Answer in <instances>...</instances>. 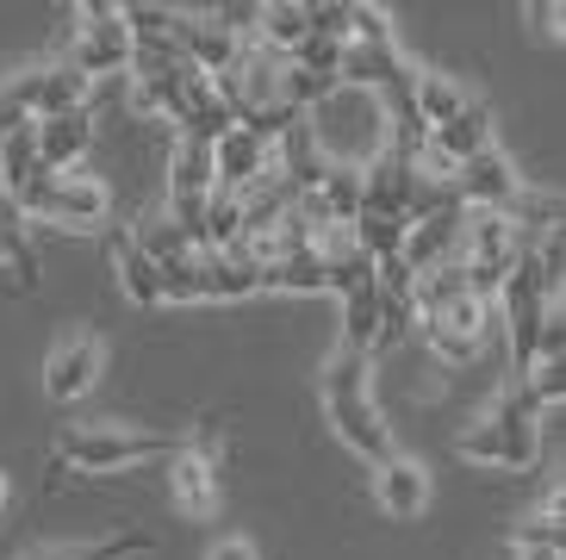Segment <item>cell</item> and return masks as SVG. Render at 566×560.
<instances>
[{
	"instance_id": "4fadbf2b",
	"label": "cell",
	"mask_w": 566,
	"mask_h": 560,
	"mask_svg": "<svg viewBox=\"0 0 566 560\" xmlns=\"http://www.w3.org/2000/svg\"><path fill=\"white\" fill-rule=\"evenodd\" d=\"M430 467L411 462V455H386L380 467H374V505H380L386 517H423L430 511Z\"/></svg>"
},
{
	"instance_id": "7c38bea8",
	"label": "cell",
	"mask_w": 566,
	"mask_h": 560,
	"mask_svg": "<svg viewBox=\"0 0 566 560\" xmlns=\"http://www.w3.org/2000/svg\"><path fill=\"white\" fill-rule=\"evenodd\" d=\"M32 144H38V168L44 175H75L87 156V144H94V118H87V106H75V113H51L32 125Z\"/></svg>"
},
{
	"instance_id": "7402d4cb",
	"label": "cell",
	"mask_w": 566,
	"mask_h": 560,
	"mask_svg": "<svg viewBox=\"0 0 566 560\" xmlns=\"http://www.w3.org/2000/svg\"><path fill=\"white\" fill-rule=\"evenodd\" d=\"M237 243H243V199H237V194H212V199H206L200 249H237Z\"/></svg>"
},
{
	"instance_id": "cb8c5ba5",
	"label": "cell",
	"mask_w": 566,
	"mask_h": 560,
	"mask_svg": "<svg viewBox=\"0 0 566 560\" xmlns=\"http://www.w3.org/2000/svg\"><path fill=\"white\" fill-rule=\"evenodd\" d=\"M516 548H560L566 529H560V511H542V517H523V523L511 529Z\"/></svg>"
},
{
	"instance_id": "52a82bcc",
	"label": "cell",
	"mask_w": 566,
	"mask_h": 560,
	"mask_svg": "<svg viewBox=\"0 0 566 560\" xmlns=\"http://www.w3.org/2000/svg\"><path fill=\"white\" fill-rule=\"evenodd\" d=\"M523 187H530V182L516 175V163L504 156L499 144L480 149L473 163H461V168L449 175V194L461 199L467 212H504V218H511V206L523 199Z\"/></svg>"
},
{
	"instance_id": "9c48e42d",
	"label": "cell",
	"mask_w": 566,
	"mask_h": 560,
	"mask_svg": "<svg viewBox=\"0 0 566 560\" xmlns=\"http://www.w3.org/2000/svg\"><path fill=\"white\" fill-rule=\"evenodd\" d=\"M0 94H7V106H13L25 125H38V118H51V113H75V106L87 100V82L69 63H51V69L7 75V82H0Z\"/></svg>"
},
{
	"instance_id": "ac0fdd59",
	"label": "cell",
	"mask_w": 566,
	"mask_h": 560,
	"mask_svg": "<svg viewBox=\"0 0 566 560\" xmlns=\"http://www.w3.org/2000/svg\"><path fill=\"white\" fill-rule=\"evenodd\" d=\"M113 274H118V293L132 299V305H163V280H156V262L137 249L132 231H113Z\"/></svg>"
},
{
	"instance_id": "4316f807",
	"label": "cell",
	"mask_w": 566,
	"mask_h": 560,
	"mask_svg": "<svg viewBox=\"0 0 566 560\" xmlns=\"http://www.w3.org/2000/svg\"><path fill=\"white\" fill-rule=\"evenodd\" d=\"M206 560H262V554H255V542H250V536H218V542H212V554H206Z\"/></svg>"
},
{
	"instance_id": "d6986e66",
	"label": "cell",
	"mask_w": 566,
	"mask_h": 560,
	"mask_svg": "<svg viewBox=\"0 0 566 560\" xmlns=\"http://www.w3.org/2000/svg\"><path fill=\"white\" fill-rule=\"evenodd\" d=\"M262 293H331V274H324V256L312 243L286 249L281 262L262 268Z\"/></svg>"
},
{
	"instance_id": "484cf974",
	"label": "cell",
	"mask_w": 566,
	"mask_h": 560,
	"mask_svg": "<svg viewBox=\"0 0 566 560\" xmlns=\"http://www.w3.org/2000/svg\"><path fill=\"white\" fill-rule=\"evenodd\" d=\"M523 19H530L535 38H548V44L566 32V7H560V0H535V7H523Z\"/></svg>"
},
{
	"instance_id": "3957f363",
	"label": "cell",
	"mask_w": 566,
	"mask_h": 560,
	"mask_svg": "<svg viewBox=\"0 0 566 560\" xmlns=\"http://www.w3.org/2000/svg\"><path fill=\"white\" fill-rule=\"evenodd\" d=\"M454 455L473 462V467H511V474L516 467H535L542 462V412H535L530 398H523V386L511 380V386L492 398V412L454 443Z\"/></svg>"
},
{
	"instance_id": "ba28073f",
	"label": "cell",
	"mask_w": 566,
	"mask_h": 560,
	"mask_svg": "<svg viewBox=\"0 0 566 560\" xmlns=\"http://www.w3.org/2000/svg\"><path fill=\"white\" fill-rule=\"evenodd\" d=\"M101 367H106L101 336H94V330H69V336L51 343V355H44V393H51L56 405H75V398H87L101 386Z\"/></svg>"
},
{
	"instance_id": "8fae6325",
	"label": "cell",
	"mask_w": 566,
	"mask_h": 560,
	"mask_svg": "<svg viewBox=\"0 0 566 560\" xmlns=\"http://www.w3.org/2000/svg\"><path fill=\"white\" fill-rule=\"evenodd\" d=\"M168 492L187 517H212L218 511V443L212 436H193V443H175L168 455Z\"/></svg>"
},
{
	"instance_id": "5bb4252c",
	"label": "cell",
	"mask_w": 566,
	"mask_h": 560,
	"mask_svg": "<svg viewBox=\"0 0 566 560\" xmlns=\"http://www.w3.org/2000/svg\"><path fill=\"white\" fill-rule=\"evenodd\" d=\"M193 280H200V299H250V293H262V268H255V256L243 243L237 249H200Z\"/></svg>"
},
{
	"instance_id": "5b68a950",
	"label": "cell",
	"mask_w": 566,
	"mask_h": 560,
	"mask_svg": "<svg viewBox=\"0 0 566 560\" xmlns=\"http://www.w3.org/2000/svg\"><path fill=\"white\" fill-rule=\"evenodd\" d=\"M150 455H175V443L132 424H75L56 436V467H82V474H118V467H137Z\"/></svg>"
},
{
	"instance_id": "8992f818",
	"label": "cell",
	"mask_w": 566,
	"mask_h": 560,
	"mask_svg": "<svg viewBox=\"0 0 566 560\" xmlns=\"http://www.w3.org/2000/svg\"><path fill=\"white\" fill-rule=\"evenodd\" d=\"M69 69H75L82 82L132 69V32H125V19H118L113 0H87V7H75V56H69Z\"/></svg>"
},
{
	"instance_id": "6da1fadb",
	"label": "cell",
	"mask_w": 566,
	"mask_h": 560,
	"mask_svg": "<svg viewBox=\"0 0 566 560\" xmlns=\"http://www.w3.org/2000/svg\"><path fill=\"white\" fill-rule=\"evenodd\" d=\"M300 125H305V144L317 149L324 168H355V175H361V168H374L386 149H392V113H386V100L367 94V87L336 82L312 113H300Z\"/></svg>"
},
{
	"instance_id": "83f0119b",
	"label": "cell",
	"mask_w": 566,
	"mask_h": 560,
	"mask_svg": "<svg viewBox=\"0 0 566 560\" xmlns=\"http://www.w3.org/2000/svg\"><path fill=\"white\" fill-rule=\"evenodd\" d=\"M19 125H25V118H19L13 106H7V94H0V144H7V132H19Z\"/></svg>"
},
{
	"instance_id": "d4e9b609",
	"label": "cell",
	"mask_w": 566,
	"mask_h": 560,
	"mask_svg": "<svg viewBox=\"0 0 566 560\" xmlns=\"http://www.w3.org/2000/svg\"><path fill=\"white\" fill-rule=\"evenodd\" d=\"M0 262H13L19 274L32 280L38 287V262H32V243H25V231H19V225H0Z\"/></svg>"
},
{
	"instance_id": "f1b7e54d",
	"label": "cell",
	"mask_w": 566,
	"mask_h": 560,
	"mask_svg": "<svg viewBox=\"0 0 566 560\" xmlns=\"http://www.w3.org/2000/svg\"><path fill=\"white\" fill-rule=\"evenodd\" d=\"M516 560H560V548H516Z\"/></svg>"
},
{
	"instance_id": "603a6c76",
	"label": "cell",
	"mask_w": 566,
	"mask_h": 560,
	"mask_svg": "<svg viewBox=\"0 0 566 560\" xmlns=\"http://www.w3.org/2000/svg\"><path fill=\"white\" fill-rule=\"evenodd\" d=\"M132 554H150V536H106V542H87V548H56L44 560H132Z\"/></svg>"
},
{
	"instance_id": "2e32d148",
	"label": "cell",
	"mask_w": 566,
	"mask_h": 560,
	"mask_svg": "<svg viewBox=\"0 0 566 560\" xmlns=\"http://www.w3.org/2000/svg\"><path fill=\"white\" fill-rule=\"evenodd\" d=\"M212 144L200 137H175V156H168V206H200L212 199Z\"/></svg>"
},
{
	"instance_id": "30bf717a",
	"label": "cell",
	"mask_w": 566,
	"mask_h": 560,
	"mask_svg": "<svg viewBox=\"0 0 566 560\" xmlns=\"http://www.w3.org/2000/svg\"><path fill=\"white\" fill-rule=\"evenodd\" d=\"M268 175H274V144H268L262 132H250V125H224V132L212 137V187L218 194H250V187H262Z\"/></svg>"
},
{
	"instance_id": "e0dca14e",
	"label": "cell",
	"mask_w": 566,
	"mask_h": 560,
	"mask_svg": "<svg viewBox=\"0 0 566 560\" xmlns=\"http://www.w3.org/2000/svg\"><path fill=\"white\" fill-rule=\"evenodd\" d=\"M305 38H312V13H305V0H262V19H255V50L281 56V63H293Z\"/></svg>"
},
{
	"instance_id": "ffe728a7",
	"label": "cell",
	"mask_w": 566,
	"mask_h": 560,
	"mask_svg": "<svg viewBox=\"0 0 566 560\" xmlns=\"http://www.w3.org/2000/svg\"><path fill=\"white\" fill-rule=\"evenodd\" d=\"M374 343H380V287H374V274H367L343 293V349L374 355Z\"/></svg>"
},
{
	"instance_id": "9a60e30c",
	"label": "cell",
	"mask_w": 566,
	"mask_h": 560,
	"mask_svg": "<svg viewBox=\"0 0 566 560\" xmlns=\"http://www.w3.org/2000/svg\"><path fill=\"white\" fill-rule=\"evenodd\" d=\"M411 118H417V132H436V125H449L454 113H467V106H473V100L480 94H467L461 82H454V75H436V69H417L411 75Z\"/></svg>"
},
{
	"instance_id": "7a4b0ae2",
	"label": "cell",
	"mask_w": 566,
	"mask_h": 560,
	"mask_svg": "<svg viewBox=\"0 0 566 560\" xmlns=\"http://www.w3.org/2000/svg\"><path fill=\"white\" fill-rule=\"evenodd\" d=\"M317 393H324V417H331L336 443L361 455L367 467H380L386 455H399L392 448V429H386V412L380 398H374V355H355V349H336L324 380H317Z\"/></svg>"
},
{
	"instance_id": "44dd1931",
	"label": "cell",
	"mask_w": 566,
	"mask_h": 560,
	"mask_svg": "<svg viewBox=\"0 0 566 560\" xmlns=\"http://www.w3.org/2000/svg\"><path fill=\"white\" fill-rule=\"evenodd\" d=\"M44 168H38V144H32V125H19V132H7V144H0V182H7V194H13V206H19V194L38 182Z\"/></svg>"
},
{
	"instance_id": "f546056e",
	"label": "cell",
	"mask_w": 566,
	"mask_h": 560,
	"mask_svg": "<svg viewBox=\"0 0 566 560\" xmlns=\"http://www.w3.org/2000/svg\"><path fill=\"white\" fill-rule=\"evenodd\" d=\"M0 505H7V479H0Z\"/></svg>"
},
{
	"instance_id": "277c9868",
	"label": "cell",
	"mask_w": 566,
	"mask_h": 560,
	"mask_svg": "<svg viewBox=\"0 0 566 560\" xmlns=\"http://www.w3.org/2000/svg\"><path fill=\"white\" fill-rule=\"evenodd\" d=\"M19 218H38L56 231H101L113 218V187L101 175H38L19 194Z\"/></svg>"
}]
</instances>
